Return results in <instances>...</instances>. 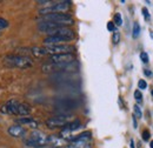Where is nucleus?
<instances>
[{"instance_id":"f257e3e1","label":"nucleus","mask_w":153,"mask_h":148,"mask_svg":"<svg viewBox=\"0 0 153 148\" xmlns=\"http://www.w3.org/2000/svg\"><path fill=\"white\" fill-rule=\"evenodd\" d=\"M4 62L8 67H17L20 70H27L33 66V61L31 58L19 54H7L4 56Z\"/></svg>"},{"instance_id":"f03ea898","label":"nucleus","mask_w":153,"mask_h":148,"mask_svg":"<svg viewBox=\"0 0 153 148\" xmlns=\"http://www.w3.org/2000/svg\"><path fill=\"white\" fill-rule=\"evenodd\" d=\"M24 145L30 148L46 147L48 145V135L40 130H33L28 138H24Z\"/></svg>"},{"instance_id":"7ed1b4c3","label":"nucleus","mask_w":153,"mask_h":148,"mask_svg":"<svg viewBox=\"0 0 153 148\" xmlns=\"http://www.w3.org/2000/svg\"><path fill=\"white\" fill-rule=\"evenodd\" d=\"M76 67H78V64L76 61L70 62V64H52V62H48V64H45V65L41 66V71L44 73H68V72L74 71Z\"/></svg>"},{"instance_id":"20e7f679","label":"nucleus","mask_w":153,"mask_h":148,"mask_svg":"<svg viewBox=\"0 0 153 148\" xmlns=\"http://www.w3.org/2000/svg\"><path fill=\"white\" fill-rule=\"evenodd\" d=\"M79 105H80V101L76 98H59L54 102L56 108L59 110L61 113H64V114L78 108Z\"/></svg>"},{"instance_id":"39448f33","label":"nucleus","mask_w":153,"mask_h":148,"mask_svg":"<svg viewBox=\"0 0 153 148\" xmlns=\"http://www.w3.org/2000/svg\"><path fill=\"white\" fill-rule=\"evenodd\" d=\"M71 121H73V116L71 114H59V115L47 119L46 120V126L48 128H59V127L64 128Z\"/></svg>"},{"instance_id":"423d86ee","label":"nucleus","mask_w":153,"mask_h":148,"mask_svg":"<svg viewBox=\"0 0 153 148\" xmlns=\"http://www.w3.org/2000/svg\"><path fill=\"white\" fill-rule=\"evenodd\" d=\"M42 21H52V22H57L61 24L64 26L67 25H73L74 20L70 14L66 13H51V14H46L42 17Z\"/></svg>"},{"instance_id":"0eeeda50","label":"nucleus","mask_w":153,"mask_h":148,"mask_svg":"<svg viewBox=\"0 0 153 148\" xmlns=\"http://www.w3.org/2000/svg\"><path fill=\"white\" fill-rule=\"evenodd\" d=\"M71 6L70 1H58V2H53L51 6L41 8L40 10V14L46 16V14H51V13H64L66 12Z\"/></svg>"},{"instance_id":"6e6552de","label":"nucleus","mask_w":153,"mask_h":148,"mask_svg":"<svg viewBox=\"0 0 153 148\" xmlns=\"http://www.w3.org/2000/svg\"><path fill=\"white\" fill-rule=\"evenodd\" d=\"M45 50L47 54L54 56V54H66V53H72L74 51V47L67 44L62 45H52V46H45Z\"/></svg>"},{"instance_id":"1a4fd4ad","label":"nucleus","mask_w":153,"mask_h":148,"mask_svg":"<svg viewBox=\"0 0 153 148\" xmlns=\"http://www.w3.org/2000/svg\"><path fill=\"white\" fill-rule=\"evenodd\" d=\"M50 62L52 64H70L76 61V56L73 53H66V54H54L50 56Z\"/></svg>"},{"instance_id":"9d476101","label":"nucleus","mask_w":153,"mask_h":148,"mask_svg":"<svg viewBox=\"0 0 153 148\" xmlns=\"http://www.w3.org/2000/svg\"><path fill=\"white\" fill-rule=\"evenodd\" d=\"M19 101L16 99H11L8 100L1 108V113L4 114H8V115H18V106H19Z\"/></svg>"},{"instance_id":"9b49d317","label":"nucleus","mask_w":153,"mask_h":148,"mask_svg":"<svg viewBox=\"0 0 153 148\" xmlns=\"http://www.w3.org/2000/svg\"><path fill=\"white\" fill-rule=\"evenodd\" d=\"M67 41H71L67 38L58 37V36H48L44 39V44L45 46H52V45H62Z\"/></svg>"},{"instance_id":"f8f14e48","label":"nucleus","mask_w":153,"mask_h":148,"mask_svg":"<svg viewBox=\"0 0 153 148\" xmlns=\"http://www.w3.org/2000/svg\"><path fill=\"white\" fill-rule=\"evenodd\" d=\"M17 125H20V126H27V127H31V128H38L39 124L37 120H34L33 118L31 116H22V118H19L16 120Z\"/></svg>"},{"instance_id":"ddd939ff","label":"nucleus","mask_w":153,"mask_h":148,"mask_svg":"<svg viewBox=\"0 0 153 148\" xmlns=\"http://www.w3.org/2000/svg\"><path fill=\"white\" fill-rule=\"evenodd\" d=\"M7 132L12 138H25V135H26V130L24 127H21L20 125L10 126Z\"/></svg>"},{"instance_id":"4468645a","label":"nucleus","mask_w":153,"mask_h":148,"mask_svg":"<svg viewBox=\"0 0 153 148\" xmlns=\"http://www.w3.org/2000/svg\"><path fill=\"white\" fill-rule=\"evenodd\" d=\"M48 145H52L53 147H67V141L58 135H48Z\"/></svg>"},{"instance_id":"2eb2a0df","label":"nucleus","mask_w":153,"mask_h":148,"mask_svg":"<svg viewBox=\"0 0 153 148\" xmlns=\"http://www.w3.org/2000/svg\"><path fill=\"white\" fill-rule=\"evenodd\" d=\"M51 36H58V37L67 38L70 40H73L74 39V32L68 27H62V28H59L57 31H54Z\"/></svg>"},{"instance_id":"dca6fc26","label":"nucleus","mask_w":153,"mask_h":148,"mask_svg":"<svg viewBox=\"0 0 153 148\" xmlns=\"http://www.w3.org/2000/svg\"><path fill=\"white\" fill-rule=\"evenodd\" d=\"M32 113V108L28 104H25V102H20L19 106H18V115L21 116H28L30 114Z\"/></svg>"},{"instance_id":"f3484780","label":"nucleus","mask_w":153,"mask_h":148,"mask_svg":"<svg viewBox=\"0 0 153 148\" xmlns=\"http://www.w3.org/2000/svg\"><path fill=\"white\" fill-rule=\"evenodd\" d=\"M68 148H91L90 141H73L71 142L68 146Z\"/></svg>"},{"instance_id":"a211bd4d","label":"nucleus","mask_w":153,"mask_h":148,"mask_svg":"<svg viewBox=\"0 0 153 148\" xmlns=\"http://www.w3.org/2000/svg\"><path fill=\"white\" fill-rule=\"evenodd\" d=\"M31 54H33L34 56H44L47 54L45 47H32L28 50Z\"/></svg>"},{"instance_id":"6ab92c4d","label":"nucleus","mask_w":153,"mask_h":148,"mask_svg":"<svg viewBox=\"0 0 153 148\" xmlns=\"http://www.w3.org/2000/svg\"><path fill=\"white\" fill-rule=\"evenodd\" d=\"M139 34H140V25H139V22L138 21H135L133 24V38L134 39H137V38L139 37Z\"/></svg>"},{"instance_id":"aec40b11","label":"nucleus","mask_w":153,"mask_h":148,"mask_svg":"<svg viewBox=\"0 0 153 148\" xmlns=\"http://www.w3.org/2000/svg\"><path fill=\"white\" fill-rule=\"evenodd\" d=\"M113 22L117 26H121L123 25V18H121V14L120 13H115L114 18H113Z\"/></svg>"},{"instance_id":"412c9836","label":"nucleus","mask_w":153,"mask_h":148,"mask_svg":"<svg viewBox=\"0 0 153 148\" xmlns=\"http://www.w3.org/2000/svg\"><path fill=\"white\" fill-rule=\"evenodd\" d=\"M133 110H134V115H135V118L141 119V118H143V112H141V110H140V107H139L138 105H134Z\"/></svg>"},{"instance_id":"4be33fe9","label":"nucleus","mask_w":153,"mask_h":148,"mask_svg":"<svg viewBox=\"0 0 153 148\" xmlns=\"http://www.w3.org/2000/svg\"><path fill=\"white\" fill-rule=\"evenodd\" d=\"M134 99H135V101H137L138 104H141V102H143V94H141V92H140L139 90H137V91L134 92Z\"/></svg>"},{"instance_id":"5701e85b","label":"nucleus","mask_w":153,"mask_h":148,"mask_svg":"<svg viewBox=\"0 0 153 148\" xmlns=\"http://www.w3.org/2000/svg\"><path fill=\"white\" fill-rule=\"evenodd\" d=\"M120 38H121L120 37V33L115 31L114 33H113V37H112V41H113V44H114V45H117V44L120 41Z\"/></svg>"},{"instance_id":"b1692460","label":"nucleus","mask_w":153,"mask_h":148,"mask_svg":"<svg viewBox=\"0 0 153 148\" xmlns=\"http://www.w3.org/2000/svg\"><path fill=\"white\" fill-rule=\"evenodd\" d=\"M140 59H141V61H143L144 64H147V62L150 61V59H149V54H147V53H145V52H141V53H140Z\"/></svg>"},{"instance_id":"393cba45","label":"nucleus","mask_w":153,"mask_h":148,"mask_svg":"<svg viewBox=\"0 0 153 148\" xmlns=\"http://www.w3.org/2000/svg\"><path fill=\"white\" fill-rule=\"evenodd\" d=\"M6 27H8V21L6 19L0 18V30H4Z\"/></svg>"},{"instance_id":"a878e982","label":"nucleus","mask_w":153,"mask_h":148,"mask_svg":"<svg viewBox=\"0 0 153 148\" xmlns=\"http://www.w3.org/2000/svg\"><path fill=\"white\" fill-rule=\"evenodd\" d=\"M138 87H139V90H146V87H147V84H146V81L145 80H139L138 81Z\"/></svg>"},{"instance_id":"bb28decb","label":"nucleus","mask_w":153,"mask_h":148,"mask_svg":"<svg viewBox=\"0 0 153 148\" xmlns=\"http://www.w3.org/2000/svg\"><path fill=\"white\" fill-rule=\"evenodd\" d=\"M107 30H108L110 32H115L117 27H115V25L113 21H108V22H107Z\"/></svg>"},{"instance_id":"cd10ccee","label":"nucleus","mask_w":153,"mask_h":148,"mask_svg":"<svg viewBox=\"0 0 153 148\" xmlns=\"http://www.w3.org/2000/svg\"><path fill=\"white\" fill-rule=\"evenodd\" d=\"M151 138V134H150V132L147 130H145L143 132V140L144 141H149V139Z\"/></svg>"},{"instance_id":"c85d7f7f","label":"nucleus","mask_w":153,"mask_h":148,"mask_svg":"<svg viewBox=\"0 0 153 148\" xmlns=\"http://www.w3.org/2000/svg\"><path fill=\"white\" fill-rule=\"evenodd\" d=\"M143 14H144L145 20H150V19H151V16H150V13H149V10H147L146 7L143 8Z\"/></svg>"},{"instance_id":"c756f323","label":"nucleus","mask_w":153,"mask_h":148,"mask_svg":"<svg viewBox=\"0 0 153 148\" xmlns=\"http://www.w3.org/2000/svg\"><path fill=\"white\" fill-rule=\"evenodd\" d=\"M144 74H145L146 76H152V75H153L152 72H151L150 70H144Z\"/></svg>"},{"instance_id":"7c9ffc66","label":"nucleus","mask_w":153,"mask_h":148,"mask_svg":"<svg viewBox=\"0 0 153 148\" xmlns=\"http://www.w3.org/2000/svg\"><path fill=\"white\" fill-rule=\"evenodd\" d=\"M132 121H133V127L134 128H137L138 127V125H137V119H135V115L132 116Z\"/></svg>"},{"instance_id":"2f4dec72","label":"nucleus","mask_w":153,"mask_h":148,"mask_svg":"<svg viewBox=\"0 0 153 148\" xmlns=\"http://www.w3.org/2000/svg\"><path fill=\"white\" fill-rule=\"evenodd\" d=\"M130 147H131V148H135V146H134V140H133V139H131V141H130Z\"/></svg>"},{"instance_id":"473e14b6","label":"nucleus","mask_w":153,"mask_h":148,"mask_svg":"<svg viewBox=\"0 0 153 148\" xmlns=\"http://www.w3.org/2000/svg\"><path fill=\"white\" fill-rule=\"evenodd\" d=\"M150 147L153 148V140H152V141H151V142H150Z\"/></svg>"},{"instance_id":"72a5a7b5","label":"nucleus","mask_w":153,"mask_h":148,"mask_svg":"<svg viewBox=\"0 0 153 148\" xmlns=\"http://www.w3.org/2000/svg\"><path fill=\"white\" fill-rule=\"evenodd\" d=\"M150 36H151V38H153V32H150Z\"/></svg>"},{"instance_id":"f704fd0d","label":"nucleus","mask_w":153,"mask_h":148,"mask_svg":"<svg viewBox=\"0 0 153 148\" xmlns=\"http://www.w3.org/2000/svg\"><path fill=\"white\" fill-rule=\"evenodd\" d=\"M151 94H152V95H153V90H152V92H151Z\"/></svg>"},{"instance_id":"c9c22d12","label":"nucleus","mask_w":153,"mask_h":148,"mask_svg":"<svg viewBox=\"0 0 153 148\" xmlns=\"http://www.w3.org/2000/svg\"><path fill=\"white\" fill-rule=\"evenodd\" d=\"M0 36H1V30H0Z\"/></svg>"}]
</instances>
